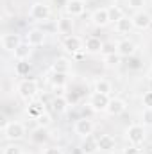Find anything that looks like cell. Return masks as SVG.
<instances>
[{"mask_svg": "<svg viewBox=\"0 0 152 154\" xmlns=\"http://www.w3.org/2000/svg\"><path fill=\"white\" fill-rule=\"evenodd\" d=\"M38 91H39V86H38V81L36 79H22L16 84V93L25 102L34 100L38 97Z\"/></svg>", "mask_w": 152, "mask_h": 154, "instance_id": "obj_1", "label": "cell"}, {"mask_svg": "<svg viewBox=\"0 0 152 154\" xmlns=\"http://www.w3.org/2000/svg\"><path fill=\"white\" fill-rule=\"evenodd\" d=\"M2 129H4L5 140H9V142H20V140H23L25 134H27V127H25L22 122H18V120L7 122Z\"/></svg>", "mask_w": 152, "mask_h": 154, "instance_id": "obj_2", "label": "cell"}, {"mask_svg": "<svg viewBox=\"0 0 152 154\" xmlns=\"http://www.w3.org/2000/svg\"><path fill=\"white\" fill-rule=\"evenodd\" d=\"M125 138L131 145H138L141 147L147 140V127L143 124H131L125 129Z\"/></svg>", "mask_w": 152, "mask_h": 154, "instance_id": "obj_3", "label": "cell"}, {"mask_svg": "<svg viewBox=\"0 0 152 154\" xmlns=\"http://www.w3.org/2000/svg\"><path fill=\"white\" fill-rule=\"evenodd\" d=\"M50 14H52L50 5L45 4V2H39V0L34 2L31 5V9H29V18L34 20V22H38V23H47L50 20Z\"/></svg>", "mask_w": 152, "mask_h": 154, "instance_id": "obj_4", "label": "cell"}, {"mask_svg": "<svg viewBox=\"0 0 152 154\" xmlns=\"http://www.w3.org/2000/svg\"><path fill=\"white\" fill-rule=\"evenodd\" d=\"M109 100H111L109 95H102V93L93 91L88 99V108L95 113H106V109L109 106Z\"/></svg>", "mask_w": 152, "mask_h": 154, "instance_id": "obj_5", "label": "cell"}, {"mask_svg": "<svg viewBox=\"0 0 152 154\" xmlns=\"http://www.w3.org/2000/svg\"><path fill=\"white\" fill-rule=\"evenodd\" d=\"M63 48L72 56H79L81 52H86L84 50V39L81 36H75V34H70V36L63 38Z\"/></svg>", "mask_w": 152, "mask_h": 154, "instance_id": "obj_6", "label": "cell"}, {"mask_svg": "<svg viewBox=\"0 0 152 154\" xmlns=\"http://www.w3.org/2000/svg\"><path fill=\"white\" fill-rule=\"evenodd\" d=\"M74 131H75L77 136H81V138H86V136H91L93 134V131H95V124H93V120L91 118H79L75 122V125H74Z\"/></svg>", "mask_w": 152, "mask_h": 154, "instance_id": "obj_7", "label": "cell"}, {"mask_svg": "<svg viewBox=\"0 0 152 154\" xmlns=\"http://www.w3.org/2000/svg\"><path fill=\"white\" fill-rule=\"evenodd\" d=\"M84 11H86V0H66L65 2V14L72 18L82 16Z\"/></svg>", "mask_w": 152, "mask_h": 154, "instance_id": "obj_8", "label": "cell"}, {"mask_svg": "<svg viewBox=\"0 0 152 154\" xmlns=\"http://www.w3.org/2000/svg\"><path fill=\"white\" fill-rule=\"evenodd\" d=\"M132 25H134V29H138V31H147V29H150L152 25V16L147 13V11H136L132 16Z\"/></svg>", "mask_w": 152, "mask_h": 154, "instance_id": "obj_9", "label": "cell"}, {"mask_svg": "<svg viewBox=\"0 0 152 154\" xmlns=\"http://www.w3.org/2000/svg\"><path fill=\"white\" fill-rule=\"evenodd\" d=\"M136 43L134 41H131V39H120L118 43H116V54L120 56V57H125V59H129V57H134L136 56Z\"/></svg>", "mask_w": 152, "mask_h": 154, "instance_id": "obj_10", "label": "cell"}, {"mask_svg": "<svg viewBox=\"0 0 152 154\" xmlns=\"http://www.w3.org/2000/svg\"><path fill=\"white\" fill-rule=\"evenodd\" d=\"M25 41H27L32 48L41 47V45L47 41V32H45L43 29H39V27L29 29V31H27V34H25Z\"/></svg>", "mask_w": 152, "mask_h": 154, "instance_id": "obj_11", "label": "cell"}, {"mask_svg": "<svg viewBox=\"0 0 152 154\" xmlns=\"http://www.w3.org/2000/svg\"><path fill=\"white\" fill-rule=\"evenodd\" d=\"M74 27H75L74 18H72V16H68V14L61 16V18L56 22V31H57V34H61L63 38H65V36L74 34Z\"/></svg>", "mask_w": 152, "mask_h": 154, "instance_id": "obj_12", "label": "cell"}, {"mask_svg": "<svg viewBox=\"0 0 152 154\" xmlns=\"http://www.w3.org/2000/svg\"><path fill=\"white\" fill-rule=\"evenodd\" d=\"M0 43H2V48H4L5 52H11V54H13V52L18 48V45L22 43V39H20V36H18L16 32H5V34H2Z\"/></svg>", "mask_w": 152, "mask_h": 154, "instance_id": "obj_13", "label": "cell"}, {"mask_svg": "<svg viewBox=\"0 0 152 154\" xmlns=\"http://www.w3.org/2000/svg\"><path fill=\"white\" fill-rule=\"evenodd\" d=\"M91 23L95 25V27H106L108 23H111V20H109V11H108V7H99V9H95L93 13H91Z\"/></svg>", "mask_w": 152, "mask_h": 154, "instance_id": "obj_14", "label": "cell"}, {"mask_svg": "<svg viewBox=\"0 0 152 154\" xmlns=\"http://www.w3.org/2000/svg\"><path fill=\"white\" fill-rule=\"evenodd\" d=\"M125 109H127V104H125L123 99H120V97H111L106 113H108L109 116H120V115L125 113Z\"/></svg>", "mask_w": 152, "mask_h": 154, "instance_id": "obj_15", "label": "cell"}, {"mask_svg": "<svg viewBox=\"0 0 152 154\" xmlns=\"http://www.w3.org/2000/svg\"><path fill=\"white\" fill-rule=\"evenodd\" d=\"M102 48H104V41L99 36H88L84 39V50L88 54H102Z\"/></svg>", "mask_w": 152, "mask_h": 154, "instance_id": "obj_16", "label": "cell"}, {"mask_svg": "<svg viewBox=\"0 0 152 154\" xmlns=\"http://www.w3.org/2000/svg\"><path fill=\"white\" fill-rule=\"evenodd\" d=\"M97 145H99V151L111 152V151L116 149V140L111 134H99L97 136Z\"/></svg>", "mask_w": 152, "mask_h": 154, "instance_id": "obj_17", "label": "cell"}, {"mask_svg": "<svg viewBox=\"0 0 152 154\" xmlns=\"http://www.w3.org/2000/svg\"><path fill=\"white\" fill-rule=\"evenodd\" d=\"M31 54H32V47H31L27 41H22V43L18 45V48L13 52L14 61H29Z\"/></svg>", "mask_w": 152, "mask_h": 154, "instance_id": "obj_18", "label": "cell"}, {"mask_svg": "<svg viewBox=\"0 0 152 154\" xmlns=\"http://www.w3.org/2000/svg\"><path fill=\"white\" fill-rule=\"evenodd\" d=\"M29 106H27V115L31 116V118H34V120H38L41 115H45L47 111H45V106H43V102H39V100H31V102H27Z\"/></svg>", "mask_w": 152, "mask_h": 154, "instance_id": "obj_19", "label": "cell"}, {"mask_svg": "<svg viewBox=\"0 0 152 154\" xmlns=\"http://www.w3.org/2000/svg\"><path fill=\"white\" fill-rule=\"evenodd\" d=\"M48 84H50L52 90H56V88H66V84H68V74L52 72V75L48 79Z\"/></svg>", "mask_w": 152, "mask_h": 154, "instance_id": "obj_20", "label": "cell"}, {"mask_svg": "<svg viewBox=\"0 0 152 154\" xmlns=\"http://www.w3.org/2000/svg\"><path fill=\"white\" fill-rule=\"evenodd\" d=\"M132 29H134V25H132V18L131 16H123V18H120L114 23V31L118 34H129Z\"/></svg>", "mask_w": 152, "mask_h": 154, "instance_id": "obj_21", "label": "cell"}, {"mask_svg": "<svg viewBox=\"0 0 152 154\" xmlns=\"http://www.w3.org/2000/svg\"><path fill=\"white\" fill-rule=\"evenodd\" d=\"M52 109H54V113H57V115L66 113V111H68V99H66L65 95H56V97L52 99Z\"/></svg>", "mask_w": 152, "mask_h": 154, "instance_id": "obj_22", "label": "cell"}, {"mask_svg": "<svg viewBox=\"0 0 152 154\" xmlns=\"http://www.w3.org/2000/svg\"><path fill=\"white\" fill-rule=\"evenodd\" d=\"M93 91L97 93H102V95H109L113 93V84L108 81V79H97L95 84H93Z\"/></svg>", "mask_w": 152, "mask_h": 154, "instance_id": "obj_23", "label": "cell"}, {"mask_svg": "<svg viewBox=\"0 0 152 154\" xmlns=\"http://www.w3.org/2000/svg\"><path fill=\"white\" fill-rule=\"evenodd\" d=\"M70 59L66 57H57L52 63V72H59V74H70Z\"/></svg>", "mask_w": 152, "mask_h": 154, "instance_id": "obj_24", "label": "cell"}, {"mask_svg": "<svg viewBox=\"0 0 152 154\" xmlns=\"http://www.w3.org/2000/svg\"><path fill=\"white\" fill-rule=\"evenodd\" d=\"M81 149H82V154H95L97 151H99L97 138H93V136H86L84 142H82V145H81Z\"/></svg>", "mask_w": 152, "mask_h": 154, "instance_id": "obj_25", "label": "cell"}, {"mask_svg": "<svg viewBox=\"0 0 152 154\" xmlns=\"http://www.w3.org/2000/svg\"><path fill=\"white\" fill-rule=\"evenodd\" d=\"M31 138H32V142H34V143H43V142H47V140H48V131H47V127L38 125V127L32 131Z\"/></svg>", "mask_w": 152, "mask_h": 154, "instance_id": "obj_26", "label": "cell"}, {"mask_svg": "<svg viewBox=\"0 0 152 154\" xmlns=\"http://www.w3.org/2000/svg\"><path fill=\"white\" fill-rule=\"evenodd\" d=\"M31 68H32V65L29 61H16L14 63V74L20 77H25L31 72Z\"/></svg>", "mask_w": 152, "mask_h": 154, "instance_id": "obj_27", "label": "cell"}, {"mask_svg": "<svg viewBox=\"0 0 152 154\" xmlns=\"http://www.w3.org/2000/svg\"><path fill=\"white\" fill-rule=\"evenodd\" d=\"M108 11H109V20H111L113 23H116L120 18H123V16H125L123 9H122L120 5H109V7H108Z\"/></svg>", "mask_w": 152, "mask_h": 154, "instance_id": "obj_28", "label": "cell"}, {"mask_svg": "<svg viewBox=\"0 0 152 154\" xmlns=\"http://www.w3.org/2000/svg\"><path fill=\"white\" fill-rule=\"evenodd\" d=\"M141 122L145 127H152V108H145L141 111Z\"/></svg>", "mask_w": 152, "mask_h": 154, "instance_id": "obj_29", "label": "cell"}, {"mask_svg": "<svg viewBox=\"0 0 152 154\" xmlns=\"http://www.w3.org/2000/svg\"><path fill=\"white\" fill-rule=\"evenodd\" d=\"M104 63L108 66H118L122 63V57L118 54H111V56H104Z\"/></svg>", "mask_w": 152, "mask_h": 154, "instance_id": "obj_30", "label": "cell"}, {"mask_svg": "<svg viewBox=\"0 0 152 154\" xmlns=\"http://www.w3.org/2000/svg\"><path fill=\"white\" fill-rule=\"evenodd\" d=\"M2 154H23V151H22L20 145H14V142H13V143H9V145L4 147V152Z\"/></svg>", "mask_w": 152, "mask_h": 154, "instance_id": "obj_31", "label": "cell"}, {"mask_svg": "<svg viewBox=\"0 0 152 154\" xmlns=\"http://www.w3.org/2000/svg\"><path fill=\"white\" fill-rule=\"evenodd\" d=\"M36 122H38V125H41V127H48V125L52 124V118H50V115H48V113H45V115L39 116Z\"/></svg>", "mask_w": 152, "mask_h": 154, "instance_id": "obj_32", "label": "cell"}, {"mask_svg": "<svg viewBox=\"0 0 152 154\" xmlns=\"http://www.w3.org/2000/svg\"><path fill=\"white\" fill-rule=\"evenodd\" d=\"M111 54H116V45H113V43H104L102 56H111Z\"/></svg>", "mask_w": 152, "mask_h": 154, "instance_id": "obj_33", "label": "cell"}, {"mask_svg": "<svg viewBox=\"0 0 152 154\" xmlns=\"http://www.w3.org/2000/svg\"><path fill=\"white\" fill-rule=\"evenodd\" d=\"M122 154H143V151H141L138 145H131V143H129V145L122 151Z\"/></svg>", "mask_w": 152, "mask_h": 154, "instance_id": "obj_34", "label": "cell"}, {"mask_svg": "<svg viewBox=\"0 0 152 154\" xmlns=\"http://www.w3.org/2000/svg\"><path fill=\"white\" fill-rule=\"evenodd\" d=\"M141 104L145 106V108H152V91H145L143 93V97H141Z\"/></svg>", "mask_w": 152, "mask_h": 154, "instance_id": "obj_35", "label": "cell"}, {"mask_svg": "<svg viewBox=\"0 0 152 154\" xmlns=\"http://www.w3.org/2000/svg\"><path fill=\"white\" fill-rule=\"evenodd\" d=\"M43 154H65V151L59 147V145H50V147H47Z\"/></svg>", "mask_w": 152, "mask_h": 154, "instance_id": "obj_36", "label": "cell"}, {"mask_svg": "<svg viewBox=\"0 0 152 154\" xmlns=\"http://www.w3.org/2000/svg\"><path fill=\"white\" fill-rule=\"evenodd\" d=\"M127 2H129V7L136 9V11H140V7L145 5V0H127Z\"/></svg>", "mask_w": 152, "mask_h": 154, "instance_id": "obj_37", "label": "cell"}, {"mask_svg": "<svg viewBox=\"0 0 152 154\" xmlns=\"http://www.w3.org/2000/svg\"><path fill=\"white\" fill-rule=\"evenodd\" d=\"M147 90L152 91V77H149V81H147Z\"/></svg>", "mask_w": 152, "mask_h": 154, "instance_id": "obj_38", "label": "cell"}]
</instances>
